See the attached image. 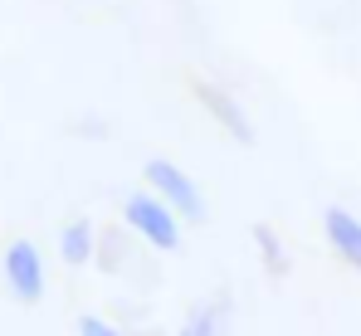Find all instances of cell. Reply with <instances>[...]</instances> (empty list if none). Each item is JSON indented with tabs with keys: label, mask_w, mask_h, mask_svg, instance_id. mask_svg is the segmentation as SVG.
I'll return each mask as SVG.
<instances>
[{
	"label": "cell",
	"mask_w": 361,
	"mask_h": 336,
	"mask_svg": "<svg viewBox=\"0 0 361 336\" xmlns=\"http://www.w3.org/2000/svg\"><path fill=\"white\" fill-rule=\"evenodd\" d=\"M78 336H122L113 322H103V317H83L78 322Z\"/></svg>",
	"instance_id": "9"
},
{
	"label": "cell",
	"mask_w": 361,
	"mask_h": 336,
	"mask_svg": "<svg viewBox=\"0 0 361 336\" xmlns=\"http://www.w3.org/2000/svg\"><path fill=\"white\" fill-rule=\"evenodd\" d=\"M225 317H230V307H225V302L195 307V312L180 322V332H176V336H220V332H225Z\"/></svg>",
	"instance_id": "6"
},
{
	"label": "cell",
	"mask_w": 361,
	"mask_h": 336,
	"mask_svg": "<svg viewBox=\"0 0 361 336\" xmlns=\"http://www.w3.org/2000/svg\"><path fill=\"white\" fill-rule=\"evenodd\" d=\"M122 215H127V224H132V229H137L152 249H166V254H171V249H180L176 210H171L161 195H132Z\"/></svg>",
	"instance_id": "1"
},
{
	"label": "cell",
	"mask_w": 361,
	"mask_h": 336,
	"mask_svg": "<svg viewBox=\"0 0 361 336\" xmlns=\"http://www.w3.org/2000/svg\"><path fill=\"white\" fill-rule=\"evenodd\" d=\"M59 254H63V263H88L93 259V229H88V220H73L59 234Z\"/></svg>",
	"instance_id": "7"
},
{
	"label": "cell",
	"mask_w": 361,
	"mask_h": 336,
	"mask_svg": "<svg viewBox=\"0 0 361 336\" xmlns=\"http://www.w3.org/2000/svg\"><path fill=\"white\" fill-rule=\"evenodd\" d=\"M254 244H259V254H264V268H269V273H288L283 244H279V234H274L269 224H259V229H254Z\"/></svg>",
	"instance_id": "8"
},
{
	"label": "cell",
	"mask_w": 361,
	"mask_h": 336,
	"mask_svg": "<svg viewBox=\"0 0 361 336\" xmlns=\"http://www.w3.org/2000/svg\"><path fill=\"white\" fill-rule=\"evenodd\" d=\"M5 282L20 302H39L44 297V259L30 239H15L5 249Z\"/></svg>",
	"instance_id": "3"
},
{
	"label": "cell",
	"mask_w": 361,
	"mask_h": 336,
	"mask_svg": "<svg viewBox=\"0 0 361 336\" xmlns=\"http://www.w3.org/2000/svg\"><path fill=\"white\" fill-rule=\"evenodd\" d=\"M147 180H152V190L176 210V215H185V220H200L205 215V200H200V190H195V180L185 175L180 166H171V161H147V170H142Z\"/></svg>",
	"instance_id": "2"
},
{
	"label": "cell",
	"mask_w": 361,
	"mask_h": 336,
	"mask_svg": "<svg viewBox=\"0 0 361 336\" xmlns=\"http://www.w3.org/2000/svg\"><path fill=\"white\" fill-rule=\"evenodd\" d=\"M327 244L347 259V263H357L361 268V220L357 215H347V210H327Z\"/></svg>",
	"instance_id": "5"
},
{
	"label": "cell",
	"mask_w": 361,
	"mask_h": 336,
	"mask_svg": "<svg viewBox=\"0 0 361 336\" xmlns=\"http://www.w3.org/2000/svg\"><path fill=\"white\" fill-rule=\"evenodd\" d=\"M195 98H200V108L210 112V117H215V122H220V127L235 137V142H244V147L254 142V127H249V117L240 112V103H235L225 88H215V83H195Z\"/></svg>",
	"instance_id": "4"
}]
</instances>
